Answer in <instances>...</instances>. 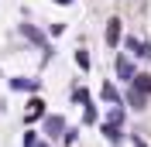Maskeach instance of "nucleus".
I'll use <instances>...</instances> for the list:
<instances>
[{"mask_svg": "<svg viewBox=\"0 0 151 147\" xmlns=\"http://www.w3.org/2000/svg\"><path fill=\"white\" fill-rule=\"evenodd\" d=\"M41 113H45V99H31V103H28V120L41 116Z\"/></svg>", "mask_w": 151, "mask_h": 147, "instance_id": "nucleus-5", "label": "nucleus"}, {"mask_svg": "<svg viewBox=\"0 0 151 147\" xmlns=\"http://www.w3.org/2000/svg\"><path fill=\"white\" fill-rule=\"evenodd\" d=\"M24 147H38V137H35V130H28V133H24Z\"/></svg>", "mask_w": 151, "mask_h": 147, "instance_id": "nucleus-9", "label": "nucleus"}, {"mask_svg": "<svg viewBox=\"0 0 151 147\" xmlns=\"http://www.w3.org/2000/svg\"><path fill=\"white\" fill-rule=\"evenodd\" d=\"M131 144H134V147H148V144H144L141 137H131Z\"/></svg>", "mask_w": 151, "mask_h": 147, "instance_id": "nucleus-12", "label": "nucleus"}, {"mask_svg": "<svg viewBox=\"0 0 151 147\" xmlns=\"http://www.w3.org/2000/svg\"><path fill=\"white\" fill-rule=\"evenodd\" d=\"M103 99H113V103H117V89H113V86H103Z\"/></svg>", "mask_w": 151, "mask_h": 147, "instance_id": "nucleus-11", "label": "nucleus"}, {"mask_svg": "<svg viewBox=\"0 0 151 147\" xmlns=\"http://www.w3.org/2000/svg\"><path fill=\"white\" fill-rule=\"evenodd\" d=\"M131 86H134V92H144V96H148L151 92V75H134Z\"/></svg>", "mask_w": 151, "mask_h": 147, "instance_id": "nucleus-4", "label": "nucleus"}, {"mask_svg": "<svg viewBox=\"0 0 151 147\" xmlns=\"http://www.w3.org/2000/svg\"><path fill=\"white\" fill-rule=\"evenodd\" d=\"M76 62H79V69H89V55H86V51H79V55H76Z\"/></svg>", "mask_w": 151, "mask_h": 147, "instance_id": "nucleus-10", "label": "nucleus"}, {"mask_svg": "<svg viewBox=\"0 0 151 147\" xmlns=\"http://www.w3.org/2000/svg\"><path fill=\"white\" fill-rule=\"evenodd\" d=\"M21 34H24V38H31L35 45H41V48L48 51V41H45V34H41V31H35L31 24H21Z\"/></svg>", "mask_w": 151, "mask_h": 147, "instance_id": "nucleus-1", "label": "nucleus"}, {"mask_svg": "<svg viewBox=\"0 0 151 147\" xmlns=\"http://www.w3.org/2000/svg\"><path fill=\"white\" fill-rule=\"evenodd\" d=\"M38 147H48V144H38Z\"/></svg>", "mask_w": 151, "mask_h": 147, "instance_id": "nucleus-13", "label": "nucleus"}, {"mask_svg": "<svg viewBox=\"0 0 151 147\" xmlns=\"http://www.w3.org/2000/svg\"><path fill=\"white\" fill-rule=\"evenodd\" d=\"M117 75H120V82H131L134 79V65L127 58H117Z\"/></svg>", "mask_w": 151, "mask_h": 147, "instance_id": "nucleus-3", "label": "nucleus"}, {"mask_svg": "<svg viewBox=\"0 0 151 147\" xmlns=\"http://www.w3.org/2000/svg\"><path fill=\"white\" fill-rule=\"evenodd\" d=\"M10 86H14V89H38L35 79H10Z\"/></svg>", "mask_w": 151, "mask_h": 147, "instance_id": "nucleus-6", "label": "nucleus"}, {"mask_svg": "<svg viewBox=\"0 0 151 147\" xmlns=\"http://www.w3.org/2000/svg\"><path fill=\"white\" fill-rule=\"evenodd\" d=\"M106 45L110 48L120 45V21H110V24H106Z\"/></svg>", "mask_w": 151, "mask_h": 147, "instance_id": "nucleus-2", "label": "nucleus"}, {"mask_svg": "<svg viewBox=\"0 0 151 147\" xmlns=\"http://www.w3.org/2000/svg\"><path fill=\"white\" fill-rule=\"evenodd\" d=\"M106 130V137L113 140V144H120V130H117V123H110V127H103Z\"/></svg>", "mask_w": 151, "mask_h": 147, "instance_id": "nucleus-8", "label": "nucleus"}, {"mask_svg": "<svg viewBox=\"0 0 151 147\" xmlns=\"http://www.w3.org/2000/svg\"><path fill=\"white\" fill-rule=\"evenodd\" d=\"M48 133H52V137H58V133H62V120H58V116L48 120Z\"/></svg>", "mask_w": 151, "mask_h": 147, "instance_id": "nucleus-7", "label": "nucleus"}]
</instances>
